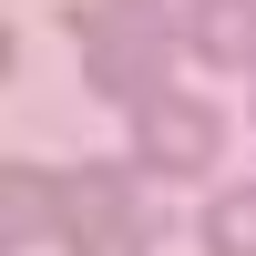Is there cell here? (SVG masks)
I'll list each match as a JSON object with an SVG mask.
<instances>
[{
    "label": "cell",
    "mask_w": 256,
    "mask_h": 256,
    "mask_svg": "<svg viewBox=\"0 0 256 256\" xmlns=\"http://www.w3.org/2000/svg\"><path fill=\"white\" fill-rule=\"evenodd\" d=\"M72 41H82V72L92 92H154L164 62H174V20L164 0H72Z\"/></svg>",
    "instance_id": "6da1fadb"
},
{
    "label": "cell",
    "mask_w": 256,
    "mask_h": 256,
    "mask_svg": "<svg viewBox=\"0 0 256 256\" xmlns=\"http://www.w3.org/2000/svg\"><path fill=\"white\" fill-rule=\"evenodd\" d=\"M226 144V113L195 92H174V82H154V92H134V154L154 164V174H205Z\"/></svg>",
    "instance_id": "7a4b0ae2"
},
{
    "label": "cell",
    "mask_w": 256,
    "mask_h": 256,
    "mask_svg": "<svg viewBox=\"0 0 256 256\" xmlns=\"http://www.w3.org/2000/svg\"><path fill=\"white\" fill-rule=\"evenodd\" d=\"M62 246L72 256H144V205L123 195L113 164H72L62 174Z\"/></svg>",
    "instance_id": "3957f363"
},
{
    "label": "cell",
    "mask_w": 256,
    "mask_h": 256,
    "mask_svg": "<svg viewBox=\"0 0 256 256\" xmlns=\"http://www.w3.org/2000/svg\"><path fill=\"white\" fill-rule=\"evenodd\" d=\"M41 226H62V174H41V164H0V246H31Z\"/></svg>",
    "instance_id": "277c9868"
},
{
    "label": "cell",
    "mask_w": 256,
    "mask_h": 256,
    "mask_svg": "<svg viewBox=\"0 0 256 256\" xmlns=\"http://www.w3.org/2000/svg\"><path fill=\"white\" fill-rule=\"evenodd\" d=\"M184 41L205 62H256V0H195L184 10Z\"/></svg>",
    "instance_id": "5b68a950"
},
{
    "label": "cell",
    "mask_w": 256,
    "mask_h": 256,
    "mask_svg": "<svg viewBox=\"0 0 256 256\" xmlns=\"http://www.w3.org/2000/svg\"><path fill=\"white\" fill-rule=\"evenodd\" d=\"M205 256H256V184H226L205 205Z\"/></svg>",
    "instance_id": "8992f818"
}]
</instances>
